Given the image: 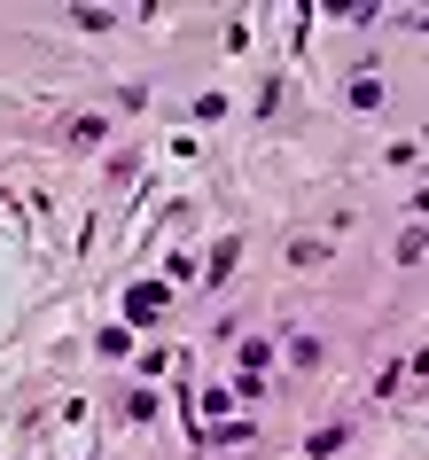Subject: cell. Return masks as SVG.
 Masks as SVG:
<instances>
[{"label": "cell", "instance_id": "obj_1", "mask_svg": "<svg viewBox=\"0 0 429 460\" xmlns=\"http://www.w3.org/2000/svg\"><path fill=\"white\" fill-rule=\"evenodd\" d=\"M156 313H165V281H141V289H125V320H133V328H148Z\"/></svg>", "mask_w": 429, "mask_h": 460}, {"label": "cell", "instance_id": "obj_2", "mask_svg": "<svg viewBox=\"0 0 429 460\" xmlns=\"http://www.w3.org/2000/svg\"><path fill=\"white\" fill-rule=\"evenodd\" d=\"M265 367H273V343H265V336H250V343H242V390H258V375H265Z\"/></svg>", "mask_w": 429, "mask_h": 460}, {"label": "cell", "instance_id": "obj_3", "mask_svg": "<svg viewBox=\"0 0 429 460\" xmlns=\"http://www.w3.org/2000/svg\"><path fill=\"white\" fill-rule=\"evenodd\" d=\"M344 445H352V429H344V421H328V429H312V437H305V453H312V460L344 453Z\"/></svg>", "mask_w": 429, "mask_h": 460}, {"label": "cell", "instance_id": "obj_4", "mask_svg": "<svg viewBox=\"0 0 429 460\" xmlns=\"http://www.w3.org/2000/svg\"><path fill=\"white\" fill-rule=\"evenodd\" d=\"M250 437H258V429H250V421H219V429H203V437H195V445H250Z\"/></svg>", "mask_w": 429, "mask_h": 460}, {"label": "cell", "instance_id": "obj_5", "mask_svg": "<svg viewBox=\"0 0 429 460\" xmlns=\"http://www.w3.org/2000/svg\"><path fill=\"white\" fill-rule=\"evenodd\" d=\"M352 110H382V78H375V71L352 78Z\"/></svg>", "mask_w": 429, "mask_h": 460}, {"label": "cell", "instance_id": "obj_6", "mask_svg": "<svg viewBox=\"0 0 429 460\" xmlns=\"http://www.w3.org/2000/svg\"><path fill=\"white\" fill-rule=\"evenodd\" d=\"M71 141H78V148H94V141H110V118H78V125H71Z\"/></svg>", "mask_w": 429, "mask_h": 460}]
</instances>
